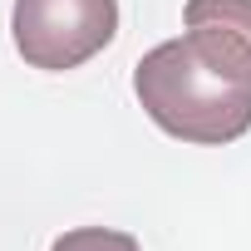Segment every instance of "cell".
Returning a JSON list of instances; mask_svg holds the SVG:
<instances>
[{
  "label": "cell",
  "mask_w": 251,
  "mask_h": 251,
  "mask_svg": "<svg viewBox=\"0 0 251 251\" xmlns=\"http://www.w3.org/2000/svg\"><path fill=\"white\" fill-rule=\"evenodd\" d=\"M133 94L163 133L182 143H236L251 128V59L212 30L153 45L133 69Z\"/></svg>",
  "instance_id": "cell-1"
},
{
  "label": "cell",
  "mask_w": 251,
  "mask_h": 251,
  "mask_svg": "<svg viewBox=\"0 0 251 251\" xmlns=\"http://www.w3.org/2000/svg\"><path fill=\"white\" fill-rule=\"evenodd\" d=\"M15 50L30 69H79L118 35V0H15Z\"/></svg>",
  "instance_id": "cell-2"
},
{
  "label": "cell",
  "mask_w": 251,
  "mask_h": 251,
  "mask_svg": "<svg viewBox=\"0 0 251 251\" xmlns=\"http://www.w3.org/2000/svg\"><path fill=\"white\" fill-rule=\"evenodd\" d=\"M182 25L187 30H212L251 59V0H187Z\"/></svg>",
  "instance_id": "cell-3"
},
{
  "label": "cell",
  "mask_w": 251,
  "mask_h": 251,
  "mask_svg": "<svg viewBox=\"0 0 251 251\" xmlns=\"http://www.w3.org/2000/svg\"><path fill=\"white\" fill-rule=\"evenodd\" d=\"M50 251H143L133 231H113V226H74L54 236Z\"/></svg>",
  "instance_id": "cell-4"
}]
</instances>
